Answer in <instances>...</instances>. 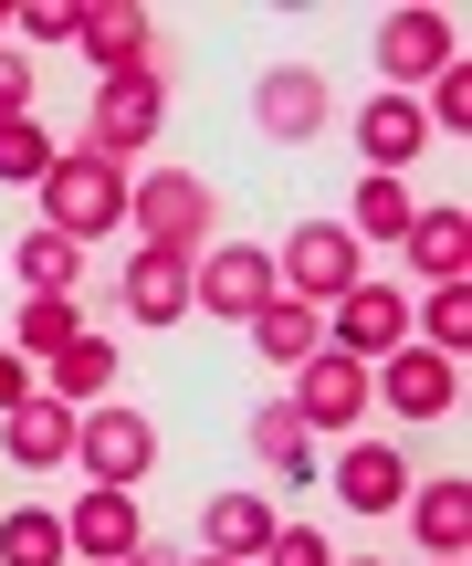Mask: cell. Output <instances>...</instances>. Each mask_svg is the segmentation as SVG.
I'll list each match as a JSON object with an SVG mask.
<instances>
[{"label":"cell","mask_w":472,"mask_h":566,"mask_svg":"<svg viewBox=\"0 0 472 566\" xmlns=\"http://www.w3.org/2000/svg\"><path fill=\"white\" fill-rule=\"evenodd\" d=\"M126 221H137V252H168V263H200L210 231H221V200H210V179H189V168H158V179L126 189Z\"/></svg>","instance_id":"cell-1"},{"label":"cell","mask_w":472,"mask_h":566,"mask_svg":"<svg viewBox=\"0 0 472 566\" xmlns=\"http://www.w3.org/2000/svg\"><path fill=\"white\" fill-rule=\"evenodd\" d=\"M42 210H53L63 242H95V231H116V221H126V168H116V158H95V147H63L53 179H42Z\"/></svg>","instance_id":"cell-2"},{"label":"cell","mask_w":472,"mask_h":566,"mask_svg":"<svg viewBox=\"0 0 472 566\" xmlns=\"http://www.w3.org/2000/svg\"><path fill=\"white\" fill-rule=\"evenodd\" d=\"M74 462H84V483H147L158 430H147L126 399H95V409H74Z\"/></svg>","instance_id":"cell-3"},{"label":"cell","mask_w":472,"mask_h":566,"mask_svg":"<svg viewBox=\"0 0 472 566\" xmlns=\"http://www.w3.org/2000/svg\"><path fill=\"white\" fill-rule=\"evenodd\" d=\"M326 346L357 357V367L399 357V346H410V294H399V283H347V294L326 304Z\"/></svg>","instance_id":"cell-4"},{"label":"cell","mask_w":472,"mask_h":566,"mask_svg":"<svg viewBox=\"0 0 472 566\" xmlns=\"http://www.w3.org/2000/svg\"><path fill=\"white\" fill-rule=\"evenodd\" d=\"M158 126H168V84L158 74H126V84H95V105H84V147L95 158H137V147H158Z\"/></svg>","instance_id":"cell-5"},{"label":"cell","mask_w":472,"mask_h":566,"mask_svg":"<svg viewBox=\"0 0 472 566\" xmlns=\"http://www.w3.org/2000/svg\"><path fill=\"white\" fill-rule=\"evenodd\" d=\"M74 42H84V63H95V84H126V74H158V84H168V63H158V21H147L137 0L74 11Z\"/></svg>","instance_id":"cell-6"},{"label":"cell","mask_w":472,"mask_h":566,"mask_svg":"<svg viewBox=\"0 0 472 566\" xmlns=\"http://www.w3.org/2000/svg\"><path fill=\"white\" fill-rule=\"evenodd\" d=\"M189 304H200V315L252 325V315L273 304V252H252V242H210L200 263H189Z\"/></svg>","instance_id":"cell-7"},{"label":"cell","mask_w":472,"mask_h":566,"mask_svg":"<svg viewBox=\"0 0 472 566\" xmlns=\"http://www.w3.org/2000/svg\"><path fill=\"white\" fill-rule=\"evenodd\" d=\"M368 399H389L399 420H452V409H462V367L431 357V346H399V357L368 367Z\"/></svg>","instance_id":"cell-8"},{"label":"cell","mask_w":472,"mask_h":566,"mask_svg":"<svg viewBox=\"0 0 472 566\" xmlns=\"http://www.w3.org/2000/svg\"><path fill=\"white\" fill-rule=\"evenodd\" d=\"M452 63H462V32L441 11H389V21H378V74H389V95L452 74Z\"/></svg>","instance_id":"cell-9"},{"label":"cell","mask_w":472,"mask_h":566,"mask_svg":"<svg viewBox=\"0 0 472 566\" xmlns=\"http://www.w3.org/2000/svg\"><path fill=\"white\" fill-rule=\"evenodd\" d=\"M63 546H74V556H95V566H126V556L147 546L137 493H126V483H84V493H74V514H63Z\"/></svg>","instance_id":"cell-10"},{"label":"cell","mask_w":472,"mask_h":566,"mask_svg":"<svg viewBox=\"0 0 472 566\" xmlns=\"http://www.w3.org/2000/svg\"><path fill=\"white\" fill-rule=\"evenodd\" d=\"M294 420L305 430H357V409H368V367L357 357H336V346H315L305 367H294Z\"/></svg>","instance_id":"cell-11"},{"label":"cell","mask_w":472,"mask_h":566,"mask_svg":"<svg viewBox=\"0 0 472 566\" xmlns=\"http://www.w3.org/2000/svg\"><path fill=\"white\" fill-rule=\"evenodd\" d=\"M273 283H284V294H305V304H336L347 283H368V273H357V231H336V221L294 231V242H284V273H273Z\"/></svg>","instance_id":"cell-12"},{"label":"cell","mask_w":472,"mask_h":566,"mask_svg":"<svg viewBox=\"0 0 472 566\" xmlns=\"http://www.w3.org/2000/svg\"><path fill=\"white\" fill-rule=\"evenodd\" d=\"M252 116H263V137H284V147H305L315 126L336 116V105H326V74H315V63H273V74L252 84Z\"/></svg>","instance_id":"cell-13"},{"label":"cell","mask_w":472,"mask_h":566,"mask_svg":"<svg viewBox=\"0 0 472 566\" xmlns=\"http://www.w3.org/2000/svg\"><path fill=\"white\" fill-rule=\"evenodd\" d=\"M0 451H11L21 472H53V462H74V409L32 388V399H21L11 420H0Z\"/></svg>","instance_id":"cell-14"},{"label":"cell","mask_w":472,"mask_h":566,"mask_svg":"<svg viewBox=\"0 0 472 566\" xmlns=\"http://www.w3.org/2000/svg\"><path fill=\"white\" fill-rule=\"evenodd\" d=\"M357 147L378 158V179H389V168H410L420 147H431V116H420V95H368V105H357Z\"/></svg>","instance_id":"cell-15"},{"label":"cell","mask_w":472,"mask_h":566,"mask_svg":"<svg viewBox=\"0 0 472 566\" xmlns=\"http://www.w3.org/2000/svg\"><path fill=\"white\" fill-rule=\"evenodd\" d=\"M116 304H126L137 325H179V315H189V263H168V252H126Z\"/></svg>","instance_id":"cell-16"},{"label":"cell","mask_w":472,"mask_h":566,"mask_svg":"<svg viewBox=\"0 0 472 566\" xmlns=\"http://www.w3.org/2000/svg\"><path fill=\"white\" fill-rule=\"evenodd\" d=\"M399 504H410V525H420V546H431V556H472V483H462V472L399 493Z\"/></svg>","instance_id":"cell-17"},{"label":"cell","mask_w":472,"mask_h":566,"mask_svg":"<svg viewBox=\"0 0 472 566\" xmlns=\"http://www.w3.org/2000/svg\"><path fill=\"white\" fill-rule=\"evenodd\" d=\"M252 346H263L273 367H305L315 346H326V304H305V294H284V283H273V304L252 315Z\"/></svg>","instance_id":"cell-18"},{"label":"cell","mask_w":472,"mask_h":566,"mask_svg":"<svg viewBox=\"0 0 472 566\" xmlns=\"http://www.w3.org/2000/svg\"><path fill=\"white\" fill-rule=\"evenodd\" d=\"M399 493H410V462H399L389 441H347V462H336V504H357V514H389Z\"/></svg>","instance_id":"cell-19"},{"label":"cell","mask_w":472,"mask_h":566,"mask_svg":"<svg viewBox=\"0 0 472 566\" xmlns=\"http://www.w3.org/2000/svg\"><path fill=\"white\" fill-rule=\"evenodd\" d=\"M410 263H420V283H462V263H472V210H420L410 221Z\"/></svg>","instance_id":"cell-20"},{"label":"cell","mask_w":472,"mask_h":566,"mask_svg":"<svg viewBox=\"0 0 472 566\" xmlns=\"http://www.w3.org/2000/svg\"><path fill=\"white\" fill-rule=\"evenodd\" d=\"M200 535H210V556H263L273 546V504L263 493H210V514H200Z\"/></svg>","instance_id":"cell-21"},{"label":"cell","mask_w":472,"mask_h":566,"mask_svg":"<svg viewBox=\"0 0 472 566\" xmlns=\"http://www.w3.org/2000/svg\"><path fill=\"white\" fill-rule=\"evenodd\" d=\"M42 399H63V409L116 399V346H105V336H74V346L53 357V388H42Z\"/></svg>","instance_id":"cell-22"},{"label":"cell","mask_w":472,"mask_h":566,"mask_svg":"<svg viewBox=\"0 0 472 566\" xmlns=\"http://www.w3.org/2000/svg\"><path fill=\"white\" fill-rule=\"evenodd\" d=\"M11 273H21V294H74V273H84V242H63V231H21Z\"/></svg>","instance_id":"cell-23"},{"label":"cell","mask_w":472,"mask_h":566,"mask_svg":"<svg viewBox=\"0 0 472 566\" xmlns=\"http://www.w3.org/2000/svg\"><path fill=\"white\" fill-rule=\"evenodd\" d=\"M305 441H315V430L294 420L284 399H273V409H252V451H263V462L284 472V483H315V451H305Z\"/></svg>","instance_id":"cell-24"},{"label":"cell","mask_w":472,"mask_h":566,"mask_svg":"<svg viewBox=\"0 0 472 566\" xmlns=\"http://www.w3.org/2000/svg\"><path fill=\"white\" fill-rule=\"evenodd\" d=\"M74 546H63V514H0V566H63Z\"/></svg>","instance_id":"cell-25"},{"label":"cell","mask_w":472,"mask_h":566,"mask_svg":"<svg viewBox=\"0 0 472 566\" xmlns=\"http://www.w3.org/2000/svg\"><path fill=\"white\" fill-rule=\"evenodd\" d=\"M74 336H84V304L74 294H32V304H21V357H63Z\"/></svg>","instance_id":"cell-26"},{"label":"cell","mask_w":472,"mask_h":566,"mask_svg":"<svg viewBox=\"0 0 472 566\" xmlns=\"http://www.w3.org/2000/svg\"><path fill=\"white\" fill-rule=\"evenodd\" d=\"M420 346H431V357H462V346H472V294H462V283H431V304H420Z\"/></svg>","instance_id":"cell-27"},{"label":"cell","mask_w":472,"mask_h":566,"mask_svg":"<svg viewBox=\"0 0 472 566\" xmlns=\"http://www.w3.org/2000/svg\"><path fill=\"white\" fill-rule=\"evenodd\" d=\"M410 221H420V200L399 179H368V189H357V242H410Z\"/></svg>","instance_id":"cell-28"},{"label":"cell","mask_w":472,"mask_h":566,"mask_svg":"<svg viewBox=\"0 0 472 566\" xmlns=\"http://www.w3.org/2000/svg\"><path fill=\"white\" fill-rule=\"evenodd\" d=\"M53 158H63V147L42 137L32 116H11V126H0V179H53Z\"/></svg>","instance_id":"cell-29"},{"label":"cell","mask_w":472,"mask_h":566,"mask_svg":"<svg viewBox=\"0 0 472 566\" xmlns=\"http://www.w3.org/2000/svg\"><path fill=\"white\" fill-rule=\"evenodd\" d=\"M252 566H336V546H326L315 525H273V546L252 556Z\"/></svg>","instance_id":"cell-30"},{"label":"cell","mask_w":472,"mask_h":566,"mask_svg":"<svg viewBox=\"0 0 472 566\" xmlns=\"http://www.w3.org/2000/svg\"><path fill=\"white\" fill-rule=\"evenodd\" d=\"M420 116H441V126H472V74L452 63V74H431V105Z\"/></svg>","instance_id":"cell-31"},{"label":"cell","mask_w":472,"mask_h":566,"mask_svg":"<svg viewBox=\"0 0 472 566\" xmlns=\"http://www.w3.org/2000/svg\"><path fill=\"white\" fill-rule=\"evenodd\" d=\"M11 116H32V63L0 53V126H11Z\"/></svg>","instance_id":"cell-32"},{"label":"cell","mask_w":472,"mask_h":566,"mask_svg":"<svg viewBox=\"0 0 472 566\" xmlns=\"http://www.w3.org/2000/svg\"><path fill=\"white\" fill-rule=\"evenodd\" d=\"M21 42H74V11H63V0H32V11H21Z\"/></svg>","instance_id":"cell-33"},{"label":"cell","mask_w":472,"mask_h":566,"mask_svg":"<svg viewBox=\"0 0 472 566\" xmlns=\"http://www.w3.org/2000/svg\"><path fill=\"white\" fill-rule=\"evenodd\" d=\"M21 399H32V367H21V357H11V346H0V420H11V409H21Z\"/></svg>","instance_id":"cell-34"},{"label":"cell","mask_w":472,"mask_h":566,"mask_svg":"<svg viewBox=\"0 0 472 566\" xmlns=\"http://www.w3.org/2000/svg\"><path fill=\"white\" fill-rule=\"evenodd\" d=\"M168 556H179V546H137V556H126V566H168Z\"/></svg>","instance_id":"cell-35"},{"label":"cell","mask_w":472,"mask_h":566,"mask_svg":"<svg viewBox=\"0 0 472 566\" xmlns=\"http://www.w3.org/2000/svg\"><path fill=\"white\" fill-rule=\"evenodd\" d=\"M168 566H242V556H168Z\"/></svg>","instance_id":"cell-36"},{"label":"cell","mask_w":472,"mask_h":566,"mask_svg":"<svg viewBox=\"0 0 472 566\" xmlns=\"http://www.w3.org/2000/svg\"><path fill=\"white\" fill-rule=\"evenodd\" d=\"M431 566H462V556H431Z\"/></svg>","instance_id":"cell-37"},{"label":"cell","mask_w":472,"mask_h":566,"mask_svg":"<svg viewBox=\"0 0 472 566\" xmlns=\"http://www.w3.org/2000/svg\"><path fill=\"white\" fill-rule=\"evenodd\" d=\"M0 21H11V11H0Z\"/></svg>","instance_id":"cell-38"},{"label":"cell","mask_w":472,"mask_h":566,"mask_svg":"<svg viewBox=\"0 0 472 566\" xmlns=\"http://www.w3.org/2000/svg\"><path fill=\"white\" fill-rule=\"evenodd\" d=\"M357 566H368V556H357Z\"/></svg>","instance_id":"cell-39"}]
</instances>
